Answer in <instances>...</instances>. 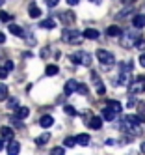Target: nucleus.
Masks as SVG:
<instances>
[{
    "instance_id": "34",
    "label": "nucleus",
    "mask_w": 145,
    "mask_h": 155,
    "mask_svg": "<svg viewBox=\"0 0 145 155\" xmlns=\"http://www.w3.org/2000/svg\"><path fill=\"white\" fill-rule=\"evenodd\" d=\"M136 47H138V49H145V38H140V39L136 41Z\"/></svg>"
},
{
    "instance_id": "22",
    "label": "nucleus",
    "mask_w": 145,
    "mask_h": 155,
    "mask_svg": "<svg viewBox=\"0 0 145 155\" xmlns=\"http://www.w3.org/2000/svg\"><path fill=\"white\" fill-rule=\"evenodd\" d=\"M108 107L114 110V112H117V114H121V112H123V105H121L119 101H108Z\"/></svg>"
},
{
    "instance_id": "13",
    "label": "nucleus",
    "mask_w": 145,
    "mask_h": 155,
    "mask_svg": "<svg viewBox=\"0 0 145 155\" xmlns=\"http://www.w3.org/2000/svg\"><path fill=\"white\" fill-rule=\"evenodd\" d=\"M115 116H117V112H114L110 107H106V108L102 110V120H106V121H114Z\"/></svg>"
},
{
    "instance_id": "35",
    "label": "nucleus",
    "mask_w": 145,
    "mask_h": 155,
    "mask_svg": "<svg viewBox=\"0 0 145 155\" xmlns=\"http://www.w3.org/2000/svg\"><path fill=\"white\" fill-rule=\"evenodd\" d=\"M136 103H138L136 99H134V97H130L128 101H127V108H132V107H136Z\"/></svg>"
},
{
    "instance_id": "7",
    "label": "nucleus",
    "mask_w": 145,
    "mask_h": 155,
    "mask_svg": "<svg viewBox=\"0 0 145 155\" xmlns=\"http://www.w3.org/2000/svg\"><path fill=\"white\" fill-rule=\"evenodd\" d=\"M58 17H60V21H61L63 25H73V23H74V13H73V9H69V12H61Z\"/></svg>"
},
{
    "instance_id": "20",
    "label": "nucleus",
    "mask_w": 145,
    "mask_h": 155,
    "mask_svg": "<svg viewBox=\"0 0 145 155\" xmlns=\"http://www.w3.org/2000/svg\"><path fill=\"white\" fill-rule=\"evenodd\" d=\"M28 15H30L32 19H39V17H41V9H39L36 4H32V6L28 8Z\"/></svg>"
},
{
    "instance_id": "28",
    "label": "nucleus",
    "mask_w": 145,
    "mask_h": 155,
    "mask_svg": "<svg viewBox=\"0 0 145 155\" xmlns=\"http://www.w3.org/2000/svg\"><path fill=\"white\" fill-rule=\"evenodd\" d=\"M130 13H132V8H125V9H123V12H121L117 17H119V19H125V17H128Z\"/></svg>"
},
{
    "instance_id": "9",
    "label": "nucleus",
    "mask_w": 145,
    "mask_h": 155,
    "mask_svg": "<svg viewBox=\"0 0 145 155\" xmlns=\"http://www.w3.org/2000/svg\"><path fill=\"white\" fill-rule=\"evenodd\" d=\"M76 90H78V82H76V81H67V82H65V88H63V92H65L67 95L74 94Z\"/></svg>"
},
{
    "instance_id": "19",
    "label": "nucleus",
    "mask_w": 145,
    "mask_h": 155,
    "mask_svg": "<svg viewBox=\"0 0 145 155\" xmlns=\"http://www.w3.org/2000/svg\"><path fill=\"white\" fill-rule=\"evenodd\" d=\"M74 140H76V144L78 146H87L89 144V135H86V133H82V135H78V137H74Z\"/></svg>"
},
{
    "instance_id": "14",
    "label": "nucleus",
    "mask_w": 145,
    "mask_h": 155,
    "mask_svg": "<svg viewBox=\"0 0 145 155\" xmlns=\"http://www.w3.org/2000/svg\"><path fill=\"white\" fill-rule=\"evenodd\" d=\"M8 30H9L13 36H19V38H24V36H26V34H24V30H22L20 26H17V25H13V23L8 26Z\"/></svg>"
},
{
    "instance_id": "43",
    "label": "nucleus",
    "mask_w": 145,
    "mask_h": 155,
    "mask_svg": "<svg viewBox=\"0 0 145 155\" xmlns=\"http://www.w3.org/2000/svg\"><path fill=\"white\" fill-rule=\"evenodd\" d=\"M4 41H6V36L2 34V32H0V45H2V43H4Z\"/></svg>"
},
{
    "instance_id": "24",
    "label": "nucleus",
    "mask_w": 145,
    "mask_h": 155,
    "mask_svg": "<svg viewBox=\"0 0 145 155\" xmlns=\"http://www.w3.org/2000/svg\"><path fill=\"white\" fill-rule=\"evenodd\" d=\"M49 140H50V135H49V133H43L41 137L36 138V144H37V146H43V144H47Z\"/></svg>"
},
{
    "instance_id": "46",
    "label": "nucleus",
    "mask_w": 145,
    "mask_h": 155,
    "mask_svg": "<svg viewBox=\"0 0 145 155\" xmlns=\"http://www.w3.org/2000/svg\"><path fill=\"white\" fill-rule=\"evenodd\" d=\"M141 153H145V142L141 144Z\"/></svg>"
},
{
    "instance_id": "12",
    "label": "nucleus",
    "mask_w": 145,
    "mask_h": 155,
    "mask_svg": "<svg viewBox=\"0 0 145 155\" xmlns=\"http://www.w3.org/2000/svg\"><path fill=\"white\" fill-rule=\"evenodd\" d=\"M82 34H84L86 39H99V36H100V34H99V30H95V28H86Z\"/></svg>"
},
{
    "instance_id": "39",
    "label": "nucleus",
    "mask_w": 145,
    "mask_h": 155,
    "mask_svg": "<svg viewBox=\"0 0 145 155\" xmlns=\"http://www.w3.org/2000/svg\"><path fill=\"white\" fill-rule=\"evenodd\" d=\"M49 52H50V49H49V47H45V49L41 51V58H47V56H49Z\"/></svg>"
},
{
    "instance_id": "15",
    "label": "nucleus",
    "mask_w": 145,
    "mask_h": 155,
    "mask_svg": "<svg viewBox=\"0 0 145 155\" xmlns=\"http://www.w3.org/2000/svg\"><path fill=\"white\" fill-rule=\"evenodd\" d=\"M15 116H17L19 120H24V118H28V116H30V108H28V107H17V112H15Z\"/></svg>"
},
{
    "instance_id": "3",
    "label": "nucleus",
    "mask_w": 145,
    "mask_h": 155,
    "mask_svg": "<svg viewBox=\"0 0 145 155\" xmlns=\"http://www.w3.org/2000/svg\"><path fill=\"white\" fill-rule=\"evenodd\" d=\"M140 39V36L136 34V32H132V30H125V32H121V47H125V49H132L134 45H136V41Z\"/></svg>"
},
{
    "instance_id": "44",
    "label": "nucleus",
    "mask_w": 145,
    "mask_h": 155,
    "mask_svg": "<svg viewBox=\"0 0 145 155\" xmlns=\"http://www.w3.org/2000/svg\"><path fill=\"white\" fill-rule=\"evenodd\" d=\"M130 2H136V0H123V4H130Z\"/></svg>"
},
{
    "instance_id": "29",
    "label": "nucleus",
    "mask_w": 145,
    "mask_h": 155,
    "mask_svg": "<svg viewBox=\"0 0 145 155\" xmlns=\"http://www.w3.org/2000/svg\"><path fill=\"white\" fill-rule=\"evenodd\" d=\"M76 92H78V94H82V95H86L89 90H87V86H86V84H80V82H78V90H76Z\"/></svg>"
},
{
    "instance_id": "38",
    "label": "nucleus",
    "mask_w": 145,
    "mask_h": 155,
    "mask_svg": "<svg viewBox=\"0 0 145 155\" xmlns=\"http://www.w3.org/2000/svg\"><path fill=\"white\" fill-rule=\"evenodd\" d=\"M26 43H28V45H36V38H33V36H26Z\"/></svg>"
},
{
    "instance_id": "18",
    "label": "nucleus",
    "mask_w": 145,
    "mask_h": 155,
    "mask_svg": "<svg viewBox=\"0 0 145 155\" xmlns=\"http://www.w3.org/2000/svg\"><path fill=\"white\" fill-rule=\"evenodd\" d=\"M106 34H108L110 38H119V36H121V28L115 26V25H112V26L106 28Z\"/></svg>"
},
{
    "instance_id": "36",
    "label": "nucleus",
    "mask_w": 145,
    "mask_h": 155,
    "mask_svg": "<svg viewBox=\"0 0 145 155\" xmlns=\"http://www.w3.org/2000/svg\"><path fill=\"white\" fill-rule=\"evenodd\" d=\"M60 4V0H47V6L49 8H54V6H58Z\"/></svg>"
},
{
    "instance_id": "42",
    "label": "nucleus",
    "mask_w": 145,
    "mask_h": 155,
    "mask_svg": "<svg viewBox=\"0 0 145 155\" xmlns=\"http://www.w3.org/2000/svg\"><path fill=\"white\" fill-rule=\"evenodd\" d=\"M140 64H141V65H143V68H145V52H143V54H141V56H140Z\"/></svg>"
},
{
    "instance_id": "17",
    "label": "nucleus",
    "mask_w": 145,
    "mask_h": 155,
    "mask_svg": "<svg viewBox=\"0 0 145 155\" xmlns=\"http://www.w3.org/2000/svg\"><path fill=\"white\" fill-rule=\"evenodd\" d=\"M39 124H41V127H50L52 124H54V118L50 116V114H45V116H41V120H39Z\"/></svg>"
},
{
    "instance_id": "30",
    "label": "nucleus",
    "mask_w": 145,
    "mask_h": 155,
    "mask_svg": "<svg viewBox=\"0 0 145 155\" xmlns=\"http://www.w3.org/2000/svg\"><path fill=\"white\" fill-rule=\"evenodd\" d=\"M50 155H65V150L63 148H52L50 150Z\"/></svg>"
},
{
    "instance_id": "1",
    "label": "nucleus",
    "mask_w": 145,
    "mask_h": 155,
    "mask_svg": "<svg viewBox=\"0 0 145 155\" xmlns=\"http://www.w3.org/2000/svg\"><path fill=\"white\" fill-rule=\"evenodd\" d=\"M132 68L134 64L132 62H123L119 64V69H117V81H115V86H125L130 82V75H132Z\"/></svg>"
},
{
    "instance_id": "6",
    "label": "nucleus",
    "mask_w": 145,
    "mask_h": 155,
    "mask_svg": "<svg viewBox=\"0 0 145 155\" xmlns=\"http://www.w3.org/2000/svg\"><path fill=\"white\" fill-rule=\"evenodd\" d=\"M97 58H99L100 64H104V65L115 64V56H114L110 51H104V49H99V51H97Z\"/></svg>"
},
{
    "instance_id": "11",
    "label": "nucleus",
    "mask_w": 145,
    "mask_h": 155,
    "mask_svg": "<svg viewBox=\"0 0 145 155\" xmlns=\"http://www.w3.org/2000/svg\"><path fill=\"white\" fill-rule=\"evenodd\" d=\"M89 127L91 129H100L102 127V116H89Z\"/></svg>"
},
{
    "instance_id": "45",
    "label": "nucleus",
    "mask_w": 145,
    "mask_h": 155,
    "mask_svg": "<svg viewBox=\"0 0 145 155\" xmlns=\"http://www.w3.org/2000/svg\"><path fill=\"white\" fill-rule=\"evenodd\" d=\"M2 150H4V142H2V140H0V151H2Z\"/></svg>"
},
{
    "instance_id": "10",
    "label": "nucleus",
    "mask_w": 145,
    "mask_h": 155,
    "mask_svg": "<svg viewBox=\"0 0 145 155\" xmlns=\"http://www.w3.org/2000/svg\"><path fill=\"white\" fill-rule=\"evenodd\" d=\"M19 151H20V144L17 140H11L8 144V155H19Z\"/></svg>"
},
{
    "instance_id": "33",
    "label": "nucleus",
    "mask_w": 145,
    "mask_h": 155,
    "mask_svg": "<svg viewBox=\"0 0 145 155\" xmlns=\"http://www.w3.org/2000/svg\"><path fill=\"white\" fill-rule=\"evenodd\" d=\"M8 107H9V108H17V107H19V101H17L15 97L9 99V101H8Z\"/></svg>"
},
{
    "instance_id": "8",
    "label": "nucleus",
    "mask_w": 145,
    "mask_h": 155,
    "mask_svg": "<svg viewBox=\"0 0 145 155\" xmlns=\"http://www.w3.org/2000/svg\"><path fill=\"white\" fill-rule=\"evenodd\" d=\"M91 79H93V82H95V86H97V95H104V94H106V88H104L102 82L99 81V77H97L95 71H91Z\"/></svg>"
},
{
    "instance_id": "47",
    "label": "nucleus",
    "mask_w": 145,
    "mask_h": 155,
    "mask_svg": "<svg viewBox=\"0 0 145 155\" xmlns=\"http://www.w3.org/2000/svg\"><path fill=\"white\" fill-rule=\"evenodd\" d=\"M91 2H95V4H100V2H102V0H91Z\"/></svg>"
},
{
    "instance_id": "48",
    "label": "nucleus",
    "mask_w": 145,
    "mask_h": 155,
    "mask_svg": "<svg viewBox=\"0 0 145 155\" xmlns=\"http://www.w3.org/2000/svg\"><path fill=\"white\" fill-rule=\"evenodd\" d=\"M2 4H4V0H0V6H2Z\"/></svg>"
},
{
    "instance_id": "2",
    "label": "nucleus",
    "mask_w": 145,
    "mask_h": 155,
    "mask_svg": "<svg viewBox=\"0 0 145 155\" xmlns=\"http://www.w3.org/2000/svg\"><path fill=\"white\" fill-rule=\"evenodd\" d=\"M61 39L65 43H69V45H80V43L84 41V34H80L78 30H71V28H67L61 32Z\"/></svg>"
},
{
    "instance_id": "31",
    "label": "nucleus",
    "mask_w": 145,
    "mask_h": 155,
    "mask_svg": "<svg viewBox=\"0 0 145 155\" xmlns=\"http://www.w3.org/2000/svg\"><path fill=\"white\" fill-rule=\"evenodd\" d=\"M0 21H4V23H9V21H11V15L6 13V12H0Z\"/></svg>"
},
{
    "instance_id": "23",
    "label": "nucleus",
    "mask_w": 145,
    "mask_h": 155,
    "mask_svg": "<svg viewBox=\"0 0 145 155\" xmlns=\"http://www.w3.org/2000/svg\"><path fill=\"white\" fill-rule=\"evenodd\" d=\"M58 65H54V64H49L47 65V69H45V73H47L49 77H54V75H58Z\"/></svg>"
},
{
    "instance_id": "32",
    "label": "nucleus",
    "mask_w": 145,
    "mask_h": 155,
    "mask_svg": "<svg viewBox=\"0 0 145 155\" xmlns=\"http://www.w3.org/2000/svg\"><path fill=\"white\" fill-rule=\"evenodd\" d=\"M65 146H67V148H73V146H76V140H74L73 137H69V138H65Z\"/></svg>"
},
{
    "instance_id": "37",
    "label": "nucleus",
    "mask_w": 145,
    "mask_h": 155,
    "mask_svg": "<svg viewBox=\"0 0 145 155\" xmlns=\"http://www.w3.org/2000/svg\"><path fill=\"white\" fill-rule=\"evenodd\" d=\"M8 73H9V71H8L6 68H0V79H6V77H8Z\"/></svg>"
},
{
    "instance_id": "27",
    "label": "nucleus",
    "mask_w": 145,
    "mask_h": 155,
    "mask_svg": "<svg viewBox=\"0 0 145 155\" xmlns=\"http://www.w3.org/2000/svg\"><path fill=\"white\" fill-rule=\"evenodd\" d=\"M63 110H65V114H69V116H76V108L71 107V105H65Z\"/></svg>"
},
{
    "instance_id": "16",
    "label": "nucleus",
    "mask_w": 145,
    "mask_h": 155,
    "mask_svg": "<svg viewBox=\"0 0 145 155\" xmlns=\"http://www.w3.org/2000/svg\"><path fill=\"white\" fill-rule=\"evenodd\" d=\"M0 135H2V138H6V140H13V129L4 125L2 129H0Z\"/></svg>"
},
{
    "instance_id": "5",
    "label": "nucleus",
    "mask_w": 145,
    "mask_h": 155,
    "mask_svg": "<svg viewBox=\"0 0 145 155\" xmlns=\"http://www.w3.org/2000/svg\"><path fill=\"white\" fill-rule=\"evenodd\" d=\"M128 92L130 94H141L145 92V75H140L136 77L134 82H128Z\"/></svg>"
},
{
    "instance_id": "21",
    "label": "nucleus",
    "mask_w": 145,
    "mask_h": 155,
    "mask_svg": "<svg viewBox=\"0 0 145 155\" xmlns=\"http://www.w3.org/2000/svg\"><path fill=\"white\" fill-rule=\"evenodd\" d=\"M132 25L134 26H136V28H143L145 26V15H136V17H134V21H132Z\"/></svg>"
},
{
    "instance_id": "40",
    "label": "nucleus",
    "mask_w": 145,
    "mask_h": 155,
    "mask_svg": "<svg viewBox=\"0 0 145 155\" xmlns=\"http://www.w3.org/2000/svg\"><path fill=\"white\" fill-rule=\"evenodd\" d=\"M13 68H15V64L11 62V60H8V62H6V69H8V71H11Z\"/></svg>"
},
{
    "instance_id": "41",
    "label": "nucleus",
    "mask_w": 145,
    "mask_h": 155,
    "mask_svg": "<svg viewBox=\"0 0 145 155\" xmlns=\"http://www.w3.org/2000/svg\"><path fill=\"white\" fill-rule=\"evenodd\" d=\"M78 2H80V0H67V4H69V6H76Z\"/></svg>"
},
{
    "instance_id": "26",
    "label": "nucleus",
    "mask_w": 145,
    "mask_h": 155,
    "mask_svg": "<svg viewBox=\"0 0 145 155\" xmlns=\"http://www.w3.org/2000/svg\"><path fill=\"white\" fill-rule=\"evenodd\" d=\"M6 99H8V86L0 84V101H6Z\"/></svg>"
},
{
    "instance_id": "4",
    "label": "nucleus",
    "mask_w": 145,
    "mask_h": 155,
    "mask_svg": "<svg viewBox=\"0 0 145 155\" xmlns=\"http://www.w3.org/2000/svg\"><path fill=\"white\" fill-rule=\"evenodd\" d=\"M71 62L73 64H78V65H91V54L89 52H84V51H78V52H73L71 54Z\"/></svg>"
},
{
    "instance_id": "25",
    "label": "nucleus",
    "mask_w": 145,
    "mask_h": 155,
    "mask_svg": "<svg viewBox=\"0 0 145 155\" xmlns=\"http://www.w3.org/2000/svg\"><path fill=\"white\" fill-rule=\"evenodd\" d=\"M54 26H56V23H54L52 19H45L43 23H41V28H47V30H52Z\"/></svg>"
}]
</instances>
